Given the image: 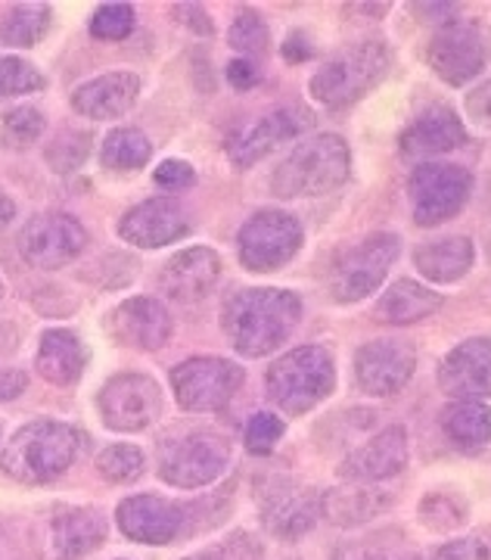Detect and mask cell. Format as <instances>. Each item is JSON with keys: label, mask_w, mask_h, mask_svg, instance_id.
Returning a JSON list of instances; mask_svg holds the SVG:
<instances>
[{"label": "cell", "mask_w": 491, "mask_h": 560, "mask_svg": "<svg viewBox=\"0 0 491 560\" xmlns=\"http://www.w3.org/2000/svg\"><path fill=\"white\" fill-rule=\"evenodd\" d=\"M299 318H302V300L295 293L258 287L231 296L224 308V330L239 355L261 359L293 337Z\"/></svg>", "instance_id": "obj_1"}, {"label": "cell", "mask_w": 491, "mask_h": 560, "mask_svg": "<svg viewBox=\"0 0 491 560\" xmlns=\"http://www.w3.org/2000/svg\"><path fill=\"white\" fill-rule=\"evenodd\" d=\"M84 448V436L69 423L35 420L25 423L0 455V470L20 482H54L62 477Z\"/></svg>", "instance_id": "obj_2"}, {"label": "cell", "mask_w": 491, "mask_h": 560, "mask_svg": "<svg viewBox=\"0 0 491 560\" xmlns=\"http://www.w3.org/2000/svg\"><path fill=\"white\" fill-rule=\"evenodd\" d=\"M352 172L349 143L339 135H317L299 143L287 160L277 165L271 190L280 200L324 197L339 190Z\"/></svg>", "instance_id": "obj_3"}, {"label": "cell", "mask_w": 491, "mask_h": 560, "mask_svg": "<svg viewBox=\"0 0 491 560\" xmlns=\"http://www.w3.org/2000/svg\"><path fill=\"white\" fill-rule=\"evenodd\" d=\"M389 66H393V54L383 40H358L317 69L308 91L320 106L346 109L361 101L367 91H374L386 79Z\"/></svg>", "instance_id": "obj_4"}, {"label": "cell", "mask_w": 491, "mask_h": 560, "mask_svg": "<svg viewBox=\"0 0 491 560\" xmlns=\"http://www.w3.org/2000/svg\"><path fill=\"white\" fill-rule=\"evenodd\" d=\"M336 368L324 346H299L268 368V396L287 415H305L334 393Z\"/></svg>", "instance_id": "obj_5"}, {"label": "cell", "mask_w": 491, "mask_h": 560, "mask_svg": "<svg viewBox=\"0 0 491 560\" xmlns=\"http://www.w3.org/2000/svg\"><path fill=\"white\" fill-rule=\"evenodd\" d=\"M472 194V175L454 162H423L408 178L413 221L420 228H435L454 219Z\"/></svg>", "instance_id": "obj_6"}, {"label": "cell", "mask_w": 491, "mask_h": 560, "mask_svg": "<svg viewBox=\"0 0 491 560\" xmlns=\"http://www.w3.org/2000/svg\"><path fill=\"white\" fill-rule=\"evenodd\" d=\"M401 253L395 234H371L336 259L330 271V293L336 302H361L386 280Z\"/></svg>", "instance_id": "obj_7"}, {"label": "cell", "mask_w": 491, "mask_h": 560, "mask_svg": "<svg viewBox=\"0 0 491 560\" xmlns=\"http://www.w3.org/2000/svg\"><path fill=\"white\" fill-rule=\"evenodd\" d=\"M426 62L445 84L464 88L489 66V35L476 22H442L430 38Z\"/></svg>", "instance_id": "obj_8"}, {"label": "cell", "mask_w": 491, "mask_h": 560, "mask_svg": "<svg viewBox=\"0 0 491 560\" xmlns=\"http://www.w3.org/2000/svg\"><path fill=\"white\" fill-rule=\"evenodd\" d=\"M231 464V442L215 433H190L168 442L159 455V477L177 489L215 482Z\"/></svg>", "instance_id": "obj_9"}, {"label": "cell", "mask_w": 491, "mask_h": 560, "mask_svg": "<svg viewBox=\"0 0 491 560\" xmlns=\"http://www.w3.org/2000/svg\"><path fill=\"white\" fill-rule=\"evenodd\" d=\"M236 246L249 271H274L302 249V224L290 212L265 209L243 224Z\"/></svg>", "instance_id": "obj_10"}, {"label": "cell", "mask_w": 491, "mask_h": 560, "mask_svg": "<svg viewBox=\"0 0 491 560\" xmlns=\"http://www.w3.org/2000/svg\"><path fill=\"white\" fill-rule=\"evenodd\" d=\"M175 399L184 411H221L243 386V371L234 361L190 359L177 364L172 374Z\"/></svg>", "instance_id": "obj_11"}, {"label": "cell", "mask_w": 491, "mask_h": 560, "mask_svg": "<svg viewBox=\"0 0 491 560\" xmlns=\"http://www.w3.org/2000/svg\"><path fill=\"white\" fill-rule=\"evenodd\" d=\"M162 411V389L147 374H118L100 393V415L109 430L140 433L153 427Z\"/></svg>", "instance_id": "obj_12"}, {"label": "cell", "mask_w": 491, "mask_h": 560, "mask_svg": "<svg viewBox=\"0 0 491 560\" xmlns=\"http://www.w3.org/2000/svg\"><path fill=\"white\" fill-rule=\"evenodd\" d=\"M84 243H87V234L72 215L44 212L22 228L20 253L28 265L50 271V268H62L75 259L84 249Z\"/></svg>", "instance_id": "obj_13"}, {"label": "cell", "mask_w": 491, "mask_h": 560, "mask_svg": "<svg viewBox=\"0 0 491 560\" xmlns=\"http://www.w3.org/2000/svg\"><path fill=\"white\" fill-rule=\"evenodd\" d=\"M417 355L408 342L374 340L358 349L354 355V381L367 396H395L401 393L413 377Z\"/></svg>", "instance_id": "obj_14"}, {"label": "cell", "mask_w": 491, "mask_h": 560, "mask_svg": "<svg viewBox=\"0 0 491 560\" xmlns=\"http://www.w3.org/2000/svg\"><path fill=\"white\" fill-rule=\"evenodd\" d=\"M312 121H315V116L308 109H302V106L274 109V113L261 116V119L253 121L246 131H239L231 140V147H227L231 162H234L236 168H249L258 160H265L271 150H277L280 143H287V140L299 138L302 131H308Z\"/></svg>", "instance_id": "obj_15"}, {"label": "cell", "mask_w": 491, "mask_h": 560, "mask_svg": "<svg viewBox=\"0 0 491 560\" xmlns=\"http://www.w3.org/2000/svg\"><path fill=\"white\" fill-rule=\"evenodd\" d=\"M258 508L265 526L280 539L305 536L320 517V499L312 489L295 486L290 480L268 482L265 492H258Z\"/></svg>", "instance_id": "obj_16"}, {"label": "cell", "mask_w": 491, "mask_h": 560, "mask_svg": "<svg viewBox=\"0 0 491 560\" xmlns=\"http://www.w3.org/2000/svg\"><path fill=\"white\" fill-rule=\"evenodd\" d=\"M439 386L452 399L479 401L491 396V340L472 337L454 346L439 364Z\"/></svg>", "instance_id": "obj_17"}, {"label": "cell", "mask_w": 491, "mask_h": 560, "mask_svg": "<svg viewBox=\"0 0 491 560\" xmlns=\"http://www.w3.org/2000/svg\"><path fill=\"white\" fill-rule=\"evenodd\" d=\"M408 467V433L405 427H386L374 440L358 445L349 458L339 464L342 480L354 486H374L379 480H393Z\"/></svg>", "instance_id": "obj_18"}, {"label": "cell", "mask_w": 491, "mask_h": 560, "mask_svg": "<svg viewBox=\"0 0 491 560\" xmlns=\"http://www.w3.org/2000/svg\"><path fill=\"white\" fill-rule=\"evenodd\" d=\"M106 330L118 342L140 349V352H156L172 337V318L165 305L156 300H125L106 315Z\"/></svg>", "instance_id": "obj_19"}, {"label": "cell", "mask_w": 491, "mask_h": 560, "mask_svg": "<svg viewBox=\"0 0 491 560\" xmlns=\"http://www.w3.org/2000/svg\"><path fill=\"white\" fill-rule=\"evenodd\" d=\"M190 231L187 212L175 200H147L125 212L118 221V237L140 249H159L180 241Z\"/></svg>", "instance_id": "obj_20"}, {"label": "cell", "mask_w": 491, "mask_h": 560, "mask_svg": "<svg viewBox=\"0 0 491 560\" xmlns=\"http://www.w3.org/2000/svg\"><path fill=\"white\" fill-rule=\"evenodd\" d=\"M106 541V523L100 511L87 508H62L47 521V560H79L97 551Z\"/></svg>", "instance_id": "obj_21"}, {"label": "cell", "mask_w": 491, "mask_h": 560, "mask_svg": "<svg viewBox=\"0 0 491 560\" xmlns=\"http://www.w3.org/2000/svg\"><path fill=\"white\" fill-rule=\"evenodd\" d=\"M118 529L143 545H168L184 526V511L159 495H131L118 504Z\"/></svg>", "instance_id": "obj_22"}, {"label": "cell", "mask_w": 491, "mask_h": 560, "mask_svg": "<svg viewBox=\"0 0 491 560\" xmlns=\"http://www.w3.org/2000/svg\"><path fill=\"white\" fill-rule=\"evenodd\" d=\"M218 275H221V261L215 253L209 246H194V249L177 253L175 259L162 268L159 287L168 300L187 305V302L206 300L218 283Z\"/></svg>", "instance_id": "obj_23"}, {"label": "cell", "mask_w": 491, "mask_h": 560, "mask_svg": "<svg viewBox=\"0 0 491 560\" xmlns=\"http://www.w3.org/2000/svg\"><path fill=\"white\" fill-rule=\"evenodd\" d=\"M464 143H467V128L457 119V113L448 106H433L423 116H417L401 135V156L430 160V156L452 153Z\"/></svg>", "instance_id": "obj_24"}, {"label": "cell", "mask_w": 491, "mask_h": 560, "mask_svg": "<svg viewBox=\"0 0 491 560\" xmlns=\"http://www.w3.org/2000/svg\"><path fill=\"white\" fill-rule=\"evenodd\" d=\"M140 94V79L135 72H106L100 79L81 84L72 94V106L84 119L106 121L118 119L121 113H128Z\"/></svg>", "instance_id": "obj_25"}, {"label": "cell", "mask_w": 491, "mask_h": 560, "mask_svg": "<svg viewBox=\"0 0 491 560\" xmlns=\"http://www.w3.org/2000/svg\"><path fill=\"white\" fill-rule=\"evenodd\" d=\"M35 364H38L44 381H50L54 386H72L84 374L87 352H84V342L72 330H47L40 337Z\"/></svg>", "instance_id": "obj_26"}, {"label": "cell", "mask_w": 491, "mask_h": 560, "mask_svg": "<svg viewBox=\"0 0 491 560\" xmlns=\"http://www.w3.org/2000/svg\"><path fill=\"white\" fill-rule=\"evenodd\" d=\"M442 433L464 455H479L491 445V408L486 401H452L442 411Z\"/></svg>", "instance_id": "obj_27"}, {"label": "cell", "mask_w": 491, "mask_h": 560, "mask_svg": "<svg viewBox=\"0 0 491 560\" xmlns=\"http://www.w3.org/2000/svg\"><path fill=\"white\" fill-rule=\"evenodd\" d=\"M442 308V296L417 280H395L393 287L376 302V318L393 327H408L417 320H426Z\"/></svg>", "instance_id": "obj_28"}, {"label": "cell", "mask_w": 491, "mask_h": 560, "mask_svg": "<svg viewBox=\"0 0 491 560\" xmlns=\"http://www.w3.org/2000/svg\"><path fill=\"white\" fill-rule=\"evenodd\" d=\"M476 249L467 237H442V241L423 243L413 253L417 271L433 283H454L472 268Z\"/></svg>", "instance_id": "obj_29"}, {"label": "cell", "mask_w": 491, "mask_h": 560, "mask_svg": "<svg viewBox=\"0 0 491 560\" xmlns=\"http://www.w3.org/2000/svg\"><path fill=\"white\" fill-rule=\"evenodd\" d=\"M393 504V495L371 489V486H342V489H330L320 499V514L336 526H358L379 517L386 508Z\"/></svg>", "instance_id": "obj_30"}, {"label": "cell", "mask_w": 491, "mask_h": 560, "mask_svg": "<svg viewBox=\"0 0 491 560\" xmlns=\"http://www.w3.org/2000/svg\"><path fill=\"white\" fill-rule=\"evenodd\" d=\"M47 25H50L47 7H35V3L10 7L0 16V40L10 47H32L47 35Z\"/></svg>", "instance_id": "obj_31"}, {"label": "cell", "mask_w": 491, "mask_h": 560, "mask_svg": "<svg viewBox=\"0 0 491 560\" xmlns=\"http://www.w3.org/2000/svg\"><path fill=\"white\" fill-rule=\"evenodd\" d=\"M100 160L113 172H135L143 168L150 160V140L143 138L135 128H118L109 138L103 140Z\"/></svg>", "instance_id": "obj_32"}, {"label": "cell", "mask_w": 491, "mask_h": 560, "mask_svg": "<svg viewBox=\"0 0 491 560\" xmlns=\"http://www.w3.org/2000/svg\"><path fill=\"white\" fill-rule=\"evenodd\" d=\"M420 521L426 529L435 533H452L467 523V501L452 492H430L420 501Z\"/></svg>", "instance_id": "obj_33"}, {"label": "cell", "mask_w": 491, "mask_h": 560, "mask_svg": "<svg viewBox=\"0 0 491 560\" xmlns=\"http://www.w3.org/2000/svg\"><path fill=\"white\" fill-rule=\"evenodd\" d=\"M143 467H147V460L140 455L138 445H109L100 452L97 458L100 477L106 482H118V486L140 480Z\"/></svg>", "instance_id": "obj_34"}, {"label": "cell", "mask_w": 491, "mask_h": 560, "mask_svg": "<svg viewBox=\"0 0 491 560\" xmlns=\"http://www.w3.org/2000/svg\"><path fill=\"white\" fill-rule=\"evenodd\" d=\"M268 25L265 20L258 16L256 10H239L236 13L234 25H231V47L243 54V60H258V57H265V50H268Z\"/></svg>", "instance_id": "obj_35"}, {"label": "cell", "mask_w": 491, "mask_h": 560, "mask_svg": "<svg viewBox=\"0 0 491 560\" xmlns=\"http://www.w3.org/2000/svg\"><path fill=\"white\" fill-rule=\"evenodd\" d=\"M44 88V75L32 62L20 57H3L0 60V101L20 97V94H35Z\"/></svg>", "instance_id": "obj_36"}, {"label": "cell", "mask_w": 491, "mask_h": 560, "mask_svg": "<svg viewBox=\"0 0 491 560\" xmlns=\"http://www.w3.org/2000/svg\"><path fill=\"white\" fill-rule=\"evenodd\" d=\"M44 131V116L35 106H16L0 119V138L10 147H28L35 143Z\"/></svg>", "instance_id": "obj_37"}, {"label": "cell", "mask_w": 491, "mask_h": 560, "mask_svg": "<svg viewBox=\"0 0 491 560\" xmlns=\"http://www.w3.org/2000/svg\"><path fill=\"white\" fill-rule=\"evenodd\" d=\"M135 32V10L128 3H106L91 20V35L100 40H121Z\"/></svg>", "instance_id": "obj_38"}, {"label": "cell", "mask_w": 491, "mask_h": 560, "mask_svg": "<svg viewBox=\"0 0 491 560\" xmlns=\"http://www.w3.org/2000/svg\"><path fill=\"white\" fill-rule=\"evenodd\" d=\"M87 150H91V138H87V135L69 131V135H59V138L50 143L47 160H50V165L57 168L59 175H69V172H75L81 162L87 160Z\"/></svg>", "instance_id": "obj_39"}, {"label": "cell", "mask_w": 491, "mask_h": 560, "mask_svg": "<svg viewBox=\"0 0 491 560\" xmlns=\"http://www.w3.org/2000/svg\"><path fill=\"white\" fill-rule=\"evenodd\" d=\"M280 436H283V420L271 411H258L246 423V448L253 455H268L280 442Z\"/></svg>", "instance_id": "obj_40"}, {"label": "cell", "mask_w": 491, "mask_h": 560, "mask_svg": "<svg viewBox=\"0 0 491 560\" xmlns=\"http://www.w3.org/2000/svg\"><path fill=\"white\" fill-rule=\"evenodd\" d=\"M194 180H197V172L184 160H168L156 168V184L168 187V190H187Z\"/></svg>", "instance_id": "obj_41"}, {"label": "cell", "mask_w": 491, "mask_h": 560, "mask_svg": "<svg viewBox=\"0 0 491 560\" xmlns=\"http://www.w3.org/2000/svg\"><path fill=\"white\" fill-rule=\"evenodd\" d=\"M435 560H489V548L479 539H457L442 545Z\"/></svg>", "instance_id": "obj_42"}, {"label": "cell", "mask_w": 491, "mask_h": 560, "mask_svg": "<svg viewBox=\"0 0 491 560\" xmlns=\"http://www.w3.org/2000/svg\"><path fill=\"white\" fill-rule=\"evenodd\" d=\"M467 116L476 125H482L486 131H491V81H486L476 91H470V97H467Z\"/></svg>", "instance_id": "obj_43"}, {"label": "cell", "mask_w": 491, "mask_h": 560, "mask_svg": "<svg viewBox=\"0 0 491 560\" xmlns=\"http://www.w3.org/2000/svg\"><path fill=\"white\" fill-rule=\"evenodd\" d=\"M227 81L234 84L236 91H249L253 84L258 81V72H256V62L249 60H234L231 66H227Z\"/></svg>", "instance_id": "obj_44"}, {"label": "cell", "mask_w": 491, "mask_h": 560, "mask_svg": "<svg viewBox=\"0 0 491 560\" xmlns=\"http://www.w3.org/2000/svg\"><path fill=\"white\" fill-rule=\"evenodd\" d=\"M25 386H28V377L22 371H16V368L0 371V401L20 399L22 393H25Z\"/></svg>", "instance_id": "obj_45"}, {"label": "cell", "mask_w": 491, "mask_h": 560, "mask_svg": "<svg viewBox=\"0 0 491 560\" xmlns=\"http://www.w3.org/2000/svg\"><path fill=\"white\" fill-rule=\"evenodd\" d=\"M175 16L177 20H187V28H197L199 35L212 32V22H209V16L199 7H175Z\"/></svg>", "instance_id": "obj_46"}, {"label": "cell", "mask_w": 491, "mask_h": 560, "mask_svg": "<svg viewBox=\"0 0 491 560\" xmlns=\"http://www.w3.org/2000/svg\"><path fill=\"white\" fill-rule=\"evenodd\" d=\"M283 57H287L290 62L308 60V57H312V47H302V44H299V38H290L287 44H283Z\"/></svg>", "instance_id": "obj_47"}, {"label": "cell", "mask_w": 491, "mask_h": 560, "mask_svg": "<svg viewBox=\"0 0 491 560\" xmlns=\"http://www.w3.org/2000/svg\"><path fill=\"white\" fill-rule=\"evenodd\" d=\"M13 215H16V206H13V200H10L7 194H0V224L10 221Z\"/></svg>", "instance_id": "obj_48"}, {"label": "cell", "mask_w": 491, "mask_h": 560, "mask_svg": "<svg viewBox=\"0 0 491 560\" xmlns=\"http://www.w3.org/2000/svg\"><path fill=\"white\" fill-rule=\"evenodd\" d=\"M184 560H224L221 555H212V551H202V555H194V558H184Z\"/></svg>", "instance_id": "obj_49"}, {"label": "cell", "mask_w": 491, "mask_h": 560, "mask_svg": "<svg viewBox=\"0 0 491 560\" xmlns=\"http://www.w3.org/2000/svg\"><path fill=\"white\" fill-rule=\"evenodd\" d=\"M0 296H3V283H0Z\"/></svg>", "instance_id": "obj_50"}, {"label": "cell", "mask_w": 491, "mask_h": 560, "mask_svg": "<svg viewBox=\"0 0 491 560\" xmlns=\"http://www.w3.org/2000/svg\"><path fill=\"white\" fill-rule=\"evenodd\" d=\"M408 560H420V558H408Z\"/></svg>", "instance_id": "obj_51"}]
</instances>
